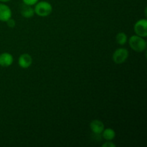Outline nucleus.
<instances>
[{"label":"nucleus","instance_id":"obj_1","mask_svg":"<svg viewBox=\"0 0 147 147\" xmlns=\"http://www.w3.org/2000/svg\"><path fill=\"white\" fill-rule=\"evenodd\" d=\"M129 44L131 48L136 53H142L146 50L147 42L146 40L136 34L132 35L129 38Z\"/></svg>","mask_w":147,"mask_h":147},{"label":"nucleus","instance_id":"obj_2","mask_svg":"<svg viewBox=\"0 0 147 147\" xmlns=\"http://www.w3.org/2000/svg\"><path fill=\"white\" fill-rule=\"evenodd\" d=\"M34 13L41 17H48L53 11V6L49 1H37L34 4Z\"/></svg>","mask_w":147,"mask_h":147},{"label":"nucleus","instance_id":"obj_3","mask_svg":"<svg viewBox=\"0 0 147 147\" xmlns=\"http://www.w3.org/2000/svg\"><path fill=\"white\" fill-rule=\"evenodd\" d=\"M129 55V50L126 48L121 47V48L116 49L113 53L112 58L113 62L116 64H122L125 63L128 59Z\"/></svg>","mask_w":147,"mask_h":147},{"label":"nucleus","instance_id":"obj_4","mask_svg":"<svg viewBox=\"0 0 147 147\" xmlns=\"http://www.w3.org/2000/svg\"><path fill=\"white\" fill-rule=\"evenodd\" d=\"M134 30L136 35L146 38L147 37V20L141 19L135 23Z\"/></svg>","mask_w":147,"mask_h":147},{"label":"nucleus","instance_id":"obj_5","mask_svg":"<svg viewBox=\"0 0 147 147\" xmlns=\"http://www.w3.org/2000/svg\"><path fill=\"white\" fill-rule=\"evenodd\" d=\"M12 11L11 8L5 3L0 2V21L6 22L11 18Z\"/></svg>","mask_w":147,"mask_h":147},{"label":"nucleus","instance_id":"obj_6","mask_svg":"<svg viewBox=\"0 0 147 147\" xmlns=\"http://www.w3.org/2000/svg\"><path fill=\"white\" fill-rule=\"evenodd\" d=\"M32 57L28 53H23L19 57L18 65L23 69L29 68L32 64Z\"/></svg>","mask_w":147,"mask_h":147},{"label":"nucleus","instance_id":"obj_7","mask_svg":"<svg viewBox=\"0 0 147 147\" xmlns=\"http://www.w3.org/2000/svg\"><path fill=\"white\" fill-rule=\"evenodd\" d=\"M14 62V57L9 53H2L0 54V66L4 67H9Z\"/></svg>","mask_w":147,"mask_h":147},{"label":"nucleus","instance_id":"obj_8","mask_svg":"<svg viewBox=\"0 0 147 147\" xmlns=\"http://www.w3.org/2000/svg\"><path fill=\"white\" fill-rule=\"evenodd\" d=\"M90 129L93 134L99 135L101 134L103 129H105V126L101 121L98 119H95L90 123Z\"/></svg>","mask_w":147,"mask_h":147},{"label":"nucleus","instance_id":"obj_9","mask_svg":"<svg viewBox=\"0 0 147 147\" xmlns=\"http://www.w3.org/2000/svg\"><path fill=\"white\" fill-rule=\"evenodd\" d=\"M20 12H21V15L23 17L27 19L31 18V17H32L33 16H34V14H35V13H34V8H32V6L27 5V4H24V5L22 7Z\"/></svg>","mask_w":147,"mask_h":147},{"label":"nucleus","instance_id":"obj_10","mask_svg":"<svg viewBox=\"0 0 147 147\" xmlns=\"http://www.w3.org/2000/svg\"><path fill=\"white\" fill-rule=\"evenodd\" d=\"M101 134L103 139L106 141H112L116 137V132L111 128L104 129Z\"/></svg>","mask_w":147,"mask_h":147},{"label":"nucleus","instance_id":"obj_11","mask_svg":"<svg viewBox=\"0 0 147 147\" xmlns=\"http://www.w3.org/2000/svg\"><path fill=\"white\" fill-rule=\"evenodd\" d=\"M116 41L120 45H123L128 41L127 35L124 32H119L116 36Z\"/></svg>","mask_w":147,"mask_h":147},{"label":"nucleus","instance_id":"obj_12","mask_svg":"<svg viewBox=\"0 0 147 147\" xmlns=\"http://www.w3.org/2000/svg\"><path fill=\"white\" fill-rule=\"evenodd\" d=\"M22 2L24 3V4H27V5H30V6H33L39 1V0H22Z\"/></svg>","mask_w":147,"mask_h":147},{"label":"nucleus","instance_id":"obj_13","mask_svg":"<svg viewBox=\"0 0 147 147\" xmlns=\"http://www.w3.org/2000/svg\"><path fill=\"white\" fill-rule=\"evenodd\" d=\"M6 22H7V26H8L9 27H10V28H14L16 25L15 21H14V20H13V19L11 18H10L9 20H7Z\"/></svg>","mask_w":147,"mask_h":147},{"label":"nucleus","instance_id":"obj_14","mask_svg":"<svg viewBox=\"0 0 147 147\" xmlns=\"http://www.w3.org/2000/svg\"><path fill=\"white\" fill-rule=\"evenodd\" d=\"M103 147H116V145L115 144H113V142H111V141H108V142H106L103 145H102Z\"/></svg>","mask_w":147,"mask_h":147},{"label":"nucleus","instance_id":"obj_15","mask_svg":"<svg viewBox=\"0 0 147 147\" xmlns=\"http://www.w3.org/2000/svg\"><path fill=\"white\" fill-rule=\"evenodd\" d=\"M11 1V0H0V2L1 3H7V2H9V1Z\"/></svg>","mask_w":147,"mask_h":147}]
</instances>
